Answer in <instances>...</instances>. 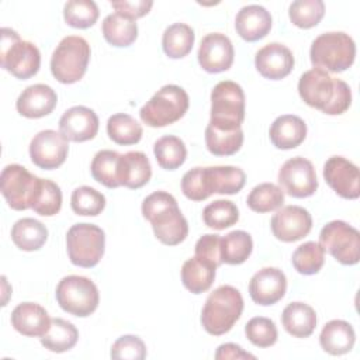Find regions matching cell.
<instances>
[{"label":"cell","mask_w":360,"mask_h":360,"mask_svg":"<svg viewBox=\"0 0 360 360\" xmlns=\"http://www.w3.org/2000/svg\"><path fill=\"white\" fill-rule=\"evenodd\" d=\"M269 135L271 143L277 149H294L304 142L307 136V124L298 115L284 114L273 121Z\"/></svg>","instance_id":"obj_25"},{"label":"cell","mask_w":360,"mask_h":360,"mask_svg":"<svg viewBox=\"0 0 360 360\" xmlns=\"http://www.w3.org/2000/svg\"><path fill=\"white\" fill-rule=\"evenodd\" d=\"M356 333L353 326L342 319H333L325 323L319 335L321 347L332 354L340 356L350 352L354 346Z\"/></svg>","instance_id":"obj_27"},{"label":"cell","mask_w":360,"mask_h":360,"mask_svg":"<svg viewBox=\"0 0 360 360\" xmlns=\"http://www.w3.org/2000/svg\"><path fill=\"white\" fill-rule=\"evenodd\" d=\"M309 58L315 68L340 73L353 65L356 58V44L346 32H323L314 39L309 49Z\"/></svg>","instance_id":"obj_5"},{"label":"cell","mask_w":360,"mask_h":360,"mask_svg":"<svg viewBox=\"0 0 360 360\" xmlns=\"http://www.w3.org/2000/svg\"><path fill=\"white\" fill-rule=\"evenodd\" d=\"M287 290L285 274L276 267H263L249 281V294L259 305H273L278 302Z\"/></svg>","instance_id":"obj_20"},{"label":"cell","mask_w":360,"mask_h":360,"mask_svg":"<svg viewBox=\"0 0 360 360\" xmlns=\"http://www.w3.org/2000/svg\"><path fill=\"white\" fill-rule=\"evenodd\" d=\"M104 39L117 48L129 46L138 37V25L135 20L127 18L121 14H108L101 25Z\"/></svg>","instance_id":"obj_32"},{"label":"cell","mask_w":360,"mask_h":360,"mask_svg":"<svg viewBox=\"0 0 360 360\" xmlns=\"http://www.w3.org/2000/svg\"><path fill=\"white\" fill-rule=\"evenodd\" d=\"M243 311V298L232 285H221L208 297L201 311V325L210 335L221 336L232 329Z\"/></svg>","instance_id":"obj_4"},{"label":"cell","mask_w":360,"mask_h":360,"mask_svg":"<svg viewBox=\"0 0 360 360\" xmlns=\"http://www.w3.org/2000/svg\"><path fill=\"white\" fill-rule=\"evenodd\" d=\"M319 245L345 266L357 264L360 260V233L345 221L326 224L321 229Z\"/></svg>","instance_id":"obj_13"},{"label":"cell","mask_w":360,"mask_h":360,"mask_svg":"<svg viewBox=\"0 0 360 360\" xmlns=\"http://www.w3.org/2000/svg\"><path fill=\"white\" fill-rule=\"evenodd\" d=\"M245 120V93L232 80H222L211 91V118L214 127L235 129Z\"/></svg>","instance_id":"obj_10"},{"label":"cell","mask_w":360,"mask_h":360,"mask_svg":"<svg viewBox=\"0 0 360 360\" xmlns=\"http://www.w3.org/2000/svg\"><path fill=\"white\" fill-rule=\"evenodd\" d=\"M188 94L176 84H166L158 90L141 108V120L152 127L160 128L179 121L188 110Z\"/></svg>","instance_id":"obj_8"},{"label":"cell","mask_w":360,"mask_h":360,"mask_svg":"<svg viewBox=\"0 0 360 360\" xmlns=\"http://www.w3.org/2000/svg\"><path fill=\"white\" fill-rule=\"evenodd\" d=\"M98 7L93 0H70L63 7V18L73 28H89L98 18Z\"/></svg>","instance_id":"obj_42"},{"label":"cell","mask_w":360,"mask_h":360,"mask_svg":"<svg viewBox=\"0 0 360 360\" xmlns=\"http://www.w3.org/2000/svg\"><path fill=\"white\" fill-rule=\"evenodd\" d=\"M39 183V177L17 163L6 166L0 176L1 194L8 207L15 211H24L32 207Z\"/></svg>","instance_id":"obj_12"},{"label":"cell","mask_w":360,"mask_h":360,"mask_svg":"<svg viewBox=\"0 0 360 360\" xmlns=\"http://www.w3.org/2000/svg\"><path fill=\"white\" fill-rule=\"evenodd\" d=\"M217 267L197 256L190 257L183 263L181 281L183 285L193 294H201L210 290L214 283Z\"/></svg>","instance_id":"obj_29"},{"label":"cell","mask_w":360,"mask_h":360,"mask_svg":"<svg viewBox=\"0 0 360 360\" xmlns=\"http://www.w3.org/2000/svg\"><path fill=\"white\" fill-rule=\"evenodd\" d=\"M11 239L18 249L34 252L45 245L48 229L34 218H21L11 228Z\"/></svg>","instance_id":"obj_30"},{"label":"cell","mask_w":360,"mask_h":360,"mask_svg":"<svg viewBox=\"0 0 360 360\" xmlns=\"http://www.w3.org/2000/svg\"><path fill=\"white\" fill-rule=\"evenodd\" d=\"M141 124L125 112L114 114L107 121V134L118 145H135L142 138Z\"/></svg>","instance_id":"obj_38"},{"label":"cell","mask_w":360,"mask_h":360,"mask_svg":"<svg viewBox=\"0 0 360 360\" xmlns=\"http://www.w3.org/2000/svg\"><path fill=\"white\" fill-rule=\"evenodd\" d=\"M246 181V174L235 166L194 167L181 179L183 194L193 201L207 200L211 194H236Z\"/></svg>","instance_id":"obj_2"},{"label":"cell","mask_w":360,"mask_h":360,"mask_svg":"<svg viewBox=\"0 0 360 360\" xmlns=\"http://www.w3.org/2000/svg\"><path fill=\"white\" fill-rule=\"evenodd\" d=\"M245 333L249 342L257 347H270L277 342V328L276 323L266 316L252 318L246 326Z\"/></svg>","instance_id":"obj_46"},{"label":"cell","mask_w":360,"mask_h":360,"mask_svg":"<svg viewBox=\"0 0 360 360\" xmlns=\"http://www.w3.org/2000/svg\"><path fill=\"white\" fill-rule=\"evenodd\" d=\"M59 132L70 142L90 141L98 132V117L89 107L75 105L60 117Z\"/></svg>","instance_id":"obj_19"},{"label":"cell","mask_w":360,"mask_h":360,"mask_svg":"<svg viewBox=\"0 0 360 360\" xmlns=\"http://www.w3.org/2000/svg\"><path fill=\"white\" fill-rule=\"evenodd\" d=\"M152 176V167L148 156L139 150H131L120 156L118 177L120 184L136 190L143 187Z\"/></svg>","instance_id":"obj_26"},{"label":"cell","mask_w":360,"mask_h":360,"mask_svg":"<svg viewBox=\"0 0 360 360\" xmlns=\"http://www.w3.org/2000/svg\"><path fill=\"white\" fill-rule=\"evenodd\" d=\"M195 256L212 263L217 269L222 264L221 259V236L215 233H207L201 236L195 243Z\"/></svg>","instance_id":"obj_48"},{"label":"cell","mask_w":360,"mask_h":360,"mask_svg":"<svg viewBox=\"0 0 360 360\" xmlns=\"http://www.w3.org/2000/svg\"><path fill=\"white\" fill-rule=\"evenodd\" d=\"M235 28L242 39L248 42L259 41L271 30V15L259 4L245 6L236 14Z\"/></svg>","instance_id":"obj_24"},{"label":"cell","mask_w":360,"mask_h":360,"mask_svg":"<svg viewBox=\"0 0 360 360\" xmlns=\"http://www.w3.org/2000/svg\"><path fill=\"white\" fill-rule=\"evenodd\" d=\"M56 301L59 307L75 316L91 315L100 301L96 284L84 276H66L56 285Z\"/></svg>","instance_id":"obj_11"},{"label":"cell","mask_w":360,"mask_h":360,"mask_svg":"<svg viewBox=\"0 0 360 360\" xmlns=\"http://www.w3.org/2000/svg\"><path fill=\"white\" fill-rule=\"evenodd\" d=\"M0 63L1 68L10 72L14 77L25 80L38 73L41 66V53L32 42L22 41L14 30L3 27Z\"/></svg>","instance_id":"obj_6"},{"label":"cell","mask_w":360,"mask_h":360,"mask_svg":"<svg viewBox=\"0 0 360 360\" xmlns=\"http://www.w3.org/2000/svg\"><path fill=\"white\" fill-rule=\"evenodd\" d=\"M253 250L252 236L245 231H232L221 238V259L226 264H242Z\"/></svg>","instance_id":"obj_37"},{"label":"cell","mask_w":360,"mask_h":360,"mask_svg":"<svg viewBox=\"0 0 360 360\" xmlns=\"http://www.w3.org/2000/svg\"><path fill=\"white\" fill-rule=\"evenodd\" d=\"M248 207L259 214L277 211L284 204V191L273 183H260L248 195Z\"/></svg>","instance_id":"obj_39"},{"label":"cell","mask_w":360,"mask_h":360,"mask_svg":"<svg viewBox=\"0 0 360 360\" xmlns=\"http://www.w3.org/2000/svg\"><path fill=\"white\" fill-rule=\"evenodd\" d=\"M325 4L322 0H297L290 4L288 15L294 25L300 28H312L323 18Z\"/></svg>","instance_id":"obj_43"},{"label":"cell","mask_w":360,"mask_h":360,"mask_svg":"<svg viewBox=\"0 0 360 360\" xmlns=\"http://www.w3.org/2000/svg\"><path fill=\"white\" fill-rule=\"evenodd\" d=\"M105 235L94 224H75L66 233V249L75 266L90 269L98 264L104 255Z\"/></svg>","instance_id":"obj_9"},{"label":"cell","mask_w":360,"mask_h":360,"mask_svg":"<svg viewBox=\"0 0 360 360\" xmlns=\"http://www.w3.org/2000/svg\"><path fill=\"white\" fill-rule=\"evenodd\" d=\"M239 219L238 207L229 200H215L202 211V221L212 229H225L235 225Z\"/></svg>","instance_id":"obj_41"},{"label":"cell","mask_w":360,"mask_h":360,"mask_svg":"<svg viewBox=\"0 0 360 360\" xmlns=\"http://www.w3.org/2000/svg\"><path fill=\"white\" fill-rule=\"evenodd\" d=\"M198 63L208 73H221L233 63V45L231 39L221 32L207 34L198 48Z\"/></svg>","instance_id":"obj_18"},{"label":"cell","mask_w":360,"mask_h":360,"mask_svg":"<svg viewBox=\"0 0 360 360\" xmlns=\"http://www.w3.org/2000/svg\"><path fill=\"white\" fill-rule=\"evenodd\" d=\"M62 207V191L52 180L41 179L39 188L32 202V210L44 217L56 215Z\"/></svg>","instance_id":"obj_45"},{"label":"cell","mask_w":360,"mask_h":360,"mask_svg":"<svg viewBox=\"0 0 360 360\" xmlns=\"http://www.w3.org/2000/svg\"><path fill=\"white\" fill-rule=\"evenodd\" d=\"M142 215L152 225L155 236L167 246L181 243L188 235V224L176 198L167 191H155L142 201Z\"/></svg>","instance_id":"obj_3"},{"label":"cell","mask_w":360,"mask_h":360,"mask_svg":"<svg viewBox=\"0 0 360 360\" xmlns=\"http://www.w3.org/2000/svg\"><path fill=\"white\" fill-rule=\"evenodd\" d=\"M89 60V42L79 35H69L65 37L53 51L51 58V72L58 82L72 84L84 76Z\"/></svg>","instance_id":"obj_7"},{"label":"cell","mask_w":360,"mask_h":360,"mask_svg":"<svg viewBox=\"0 0 360 360\" xmlns=\"http://www.w3.org/2000/svg\"><path fill=\"white\" fill-rule=\"evenodd\" d=\"M281 322L284 329L294 338H308L316 328V314L308 304L295 301L288 304L283 314Z\"/></svg>","instance_id":"obj_28"},{"label":"cell","mask_w":360,"mask_h":360,"mask_svg":"<svg viewBox=\"0 0 360 360\" xmlns=\"http://www.w3.org/2000/svg\"><path fill=\"white\" fill-rule=\"evenodd\" d=\"M77 339L79 330L72 322L62 318H52L49 329L41 336V345L53 353H63L75 347Z\"/></svg>","instance_id":"obj_33"},{"label":"cell","mask_w":360,"mask_h":360,"mask_svg":"<svg viewBox=\"0 0 360 360\" xmlns=\"http://www.w3.org/2000/svg\"><path fill=\"white\" fill-rule=\"evenodd\" d=\"M195 34L193 28L184 22H174L169 25L162 37L163 52L172 59L187 56L194 45Z\"/></svg>","instance_id":"obj_34"},{"label":"cell","mask_w":360,"mask_h":360,"mask_svg":"<svg viewBox=\"0 0 360 360\" xmlns=\"http://www.w3.org/2000/svg\"><path fill=\"white\" fill-rule=\"evenodd\" d=\"M120 156L121 155L118 152L110 149H103L97 152L90 165L93 179L108 188L120 187Z\"/></svg>","instance_id":"obj_35"},{"label":"cell","mask_w":360,"mask_h":360,"mask_svg":"<svg viewBox=\"0 0 360 360\" xmlns=\"http://www.w3.org/2000/svg\"><path fill=\"white\" fill-rule=\"evenodd\" d=\"M217 360H228V359H255L253 354L249 352H245L239 345L235 343H224L218 346L215 352Z\"/></svg>","instance_id":"obj_50"},{"label":"cell","mask_w":360,"mask_h":360,"mask_svg":"<svg viewBox=\"0 0 360 360\" xmlns=\"http://www.w3.org/2000/svg\"><path fill=\"white\" fill-rule=\"evenodd\" d=\"M13 328L28 338H41L51 326V318L44 307L35 302H21L11 312Z\"/></svg>","instance_id":"obj_23"},{"label":"cell","mask_w":360,"mask_h":360,"mask_svg":"<svg viewBox=\"0 0 360 360\" xmlns=\"http://www.w3.org/2000/svg\"><path fill=\"white\" fill-rule=\"evenodd\" d=\"M110 356L111 359L143 360L146 357V346L141 338L135 335H124L112 343Z\"/></svg>","instance_id":"obj_47"},{"label":"cell","mask_w":360,"mask_h":360,"mask_svg":"<svg viewBox=\"0 0 360 360\" xmlns=\"http://www.w3.org/2000/svg\"><path fill=\"white\" fill-rule=\"evenodd\" d=\"M271 232L281 242H295L311 232L312 217L300 205H285L271 218Z\"/></svg>","instance_id":"obj_17"},{"label":"cell","mask_w":360,"mask_h":360,"mask_svg":"<svg viewBox=\"0 0 360 360\" xmlns=\"http://www.w3.org/2000/svg\"><path fill=\"white\" fill-rule=\"evenodd\" d=\"M112 8L117 11V14H121L127 18L136 20L148 14L153 6V1L146 0H134V1H111Z\"/></svg>","instance_id":"obj_49"},{"label":"cell","mask_w":360,"mask_h":360,"mask_svg":"<svg viewBox=\"0 0 360 360\" xmlns=\"http://www.w3.org/2000/svg\"><path fill=\"white\" fill-rule=\"evenodd\" d=\"M298 93L305 104L328 115H340L349 110L352 104L349 84L318 68L309 69L301 75Z\"/></svg>","instance_id":"obj_1"},{"label":"cell","mask_w":360,"mask_h":360,"mask_svg":"<svg viewBox=\"0 0 360 360\" xmlns=\"http://www.w3.org/2000/svg\"><path fill=\"white\" fill-rule=\"evenodd\" d=\"M255 66L263 77L280 80L291 73L294 68V56L285 45L270 42L256 52Z\"/></svg>","instance_id":"obj_21"},{"label":"cell","mask_w":360,"mask_h":360,"mask_svg":"<svg viewBox=\"0 0 360 360\" xmlns=\"http://www.w3.org/2000/svg\"><path fill=\"white\" fill-rule=\"evenodd\" d=\"M70 207L77 215L96 217L104 210L105 197L90 186H82L73 190L70 197Z\"/></svg>","instance_id":"obj_44"},{"label":"cell","mask_w":360,"mask_h":360,"mask_svg":"<svg viewBox=\"0 0 360 360\" xmlns=\"http://www.w3.org/2000/svg\"><path fill=\"white\" fill-rule=\"evenodd\" d=\"M69 152L68 139L53 129L38 132L30 143V158L41 169L52 170L65 163Z\"/></svg>","instance_id":"obj_15"},{"label":"cell","mask_w":360,"mask_h":360,"mask_svg":"<svg viewBox=\"0 0 360 360\" xmlns=\"http://www.w3.org/2000/svg\"><path fill=\"white\" fill-rule=\"evenodd\" d=\"M278 183L281 190L291 197H311L318 188V179L311 160L295 156L284 162L278 170Z\"/></svg>","instance_id":"obj_14"},{"label":"cell","mask_w":360,"mask_h":360,"mask_svg":"<svg viewBox=\"0 0 360 360\" xmlns=\"http://www.w3.org/2000/svg\"><path fill=\"white\" fill-rule=\"evenodd\" d=\"M292 266L294 269L304 276L316 274L325 262V250L316 242H305L300 245L292 253Z\"/></svg>","instance_id":"obj_40"},{"label":"cell","mask_w":360,"mask_h":360,"mask_svg":"<svg viewBox=\"0 0 360 360\" xmlns=\"http://www.w3.org/2000/svg\"><path fill=\"white\" fill-rule=\"evenodd\" d=\"M58 103V96L55 90L48 84H32L28 86L18 96L15 108L27 118H41L53 111Z\"/></svg>","instance_id":"obj_22"},{"label":"cell","mask_w":360,"mask_h":360,"mask_svg":"<svg viewBox=\"0 0 360 360\" xmlns=\"http://www.w3.org/2000/svg\"><path fill=\"white\" fill-rule=\"evenodd\" d=\"M243 143L242 128L226 129L214 127L211 124L205 128V145L207 149L215 156H231L236 153Z\"/></svg>","instance_id":"obj_31"},{"label":"cell","mask_w":360,"mask_h":360,"mask_svg":"<svg viewBox=\"0 0 360 360\" xmlns=\"http://www.w3.org/2000/svg\"><path fill=\"white\" fill-rule=\"evenodd\" d=\"M323 179L342 198L356 200L360 195V174L354 163L343 156H332L323 165Z\"/></svg>","instance_id":"obj_16"},{"label":"cell","mask_w":360,"mask_h":360,"mask_svg":"<svg viewBox=\"0 0 360 360\" xmlns=\"http://www.w3.org/2000/svg\"><path fill=\"white\" fill-rule=\"evenodd\" d=\"M153 153L158 165L166 170L179 169L187 158L184 142L174 135H165L153 145Z\"/></svg>","instance_id":"obj_36"}]
</instances>
